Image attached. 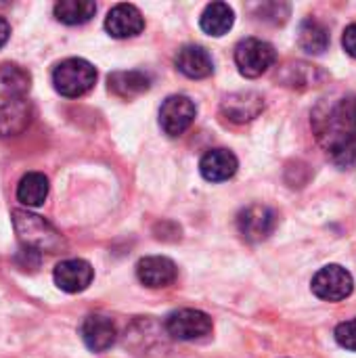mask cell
<instances>
[{"label":"cell","mask_w":356,"mask_h":358,"mask_svg":"<svg viewBox=\"0 0 356 358\" xmlns=\"http://www.w3.org/2000/svg\"><path fill=\"white\" fill-rule=\"evenodd\" d=\"M13 224L17 231L19 241L31 252H48L55 254L65 248L63 237L40 216L29 214L25 210L13 212Z\"/></svg>","instance_id":"cell-1"},{"label":"cell","mask_w":356,"mask_h":358,"mask_svg":"<svg viewBox=\"0 0 356 358\" xmlns=\"http://www.w3.org/2000/svg\"><path fill=\"white\" fill-rule=\"evenodd\" d=\"M94 82H97V69L92 67V63L84 59H76V57L65 59L52 71L55 90L67 99H78L86 94L94 86Z\"/></svg>","instance_id":"cell-2"},{"label":"cell","mask_w":356,"mask_h":358,"mask_svg":"<svg viewBox=\"0 0 356 358\" xmlns=\"http://www.w3.org/2000/svg\"><path fill=\"white\" fill-rule=\"evenodd\" d=\"M275 48L260 38H245L235 48V63L245 78H260L275 63Z\"/></svg>","instance_id":"cell-3"},{"label":"cell","mask_w":356,"mask_h":358,"mask_svg":"<svg viewBox=\"0 0 356 358\" xmlns=\"http://www.w3.org/2000/svg\"><path fill=\"white\" fill-rule=\"evenodd\" d=\"M353 289H355L353 275L338 264L323 266L313 277V294L325 302H342L353 294Z\"/></svg>","instance_id":"cell-4"},{"label":"cell","mask_w":356,"mask_h":358,"mask_svg":"<svg viewBox=\"0 0 356 358\" xmlns=\"http://www.w3.org/2000/svg\"><path fill=\"white\" fill-rule=\"evenodd\" d=\"M197 107L185 94H172L164 101L159 109V124L168 136H180L195 122Z\"/></svg>","instance_id":"cell-5"},{"label":"cell","mask_w":356,"mask_h":358,"mask_svg":"<svg viewBox=\"0 0 356 358\" xmlns=\"http://www.w3.org/2000/svg\"><path fill=\"white\" fill-rule=\"evenodd\" d=\"M166 329L174 340L191 342V340H199L212 331V319L201 310L183 308V310H176L168 317Z\"/></svg>","instance_id":"cell-6"},{"label":"cell","mask_w":356,"mask_h":358,"mask_svg":"<svg viewBox=\"0 0 356 358\" xmlns=\"http://www.w3.org/2000/svg\"><path fill=\"white\" fill-rule=\"evenodd\" d=\"M239 233L245 241H262L277 227V214L266 206H250L237 218Z\"/></svg>","instance_id":"cell-7"},{"label":"cell","mask_w":356,"mask_h":358,"mask_svg":"<svg viewBox=\"0 0 356 358\" xmlns=\"http://www.w3.org/2000/svg\"><path fill=\"white\" fill-rule=\"evenodd\" d=\"M136 275H138V281L143 285H147L151 289H162V287H170L176 281L178 268L170 258L147 256V258L138 260Z\"/></svg>","instance_id":"cell-8"},{"label":"cell","mask_w":356,"mask_h":358,"mask_svg":"<svg viewBox=\"0 0 356 358\" xmlns=\"http://www.w3.org/2000/svg\"><path fill=\"white\" fill-rule=\"evenodd\" d=\"M52 277H55V283L59 289H63L67 294H78V292H84L92 283L94 271L86 260L73 258V260L59 262L55 266Z\"/></svg>","instance_id":"cell-9"},{"label":"cell","mask_w":356,"mask_h":358,"mask_svg":"<svg viewBox=\"0 0 356 358\" xmlns=\"http://www.w3.org/2000/svg\"><path fill=\"white\" fill-rule=\"evenodd\" d=\"M145 27V19L141 15V10L134 4H115L107 19H105V29L113 36V38H132L138 36Z\"/></svg>","instance_id":"cell-10"},{"label":"cell","mask_w":356,"mask_h":358,"mask_svg":"<svg viewBox=\"0 0 356 358\" xmlns=\"http://www.w3.org/2000/svg\"><path fill=\"white\" fill-rule=\"evenodd\" d=\"M82 340L86 344L88 350L92 352H105L113 346L115 342V325L111 319L103 317V315H90L86 317V321L82 323Z\"/></svg>","instance_id":"cell-11"},{"label":"cell","mask_w":356,"mask_h":358,"mask_svg":"<svg viewBox=\"0 0 356 358\" xmlns=\"http://www.w3.org/2000/svg\"><path fill=\"white\" fill-rule=\"evenodd\" d=\"M264 109V99L258 92H235L229 94L222 101V113L235 122V124H245L254 117H258Z\"/></svg>","instance_id":"cell-12"},{"label":"cell","mask_w":356,"mask_h":358,"mask_svg":"<svg viewBox=\"0 0 356 358\" xmlns=\"http://www.w3.org/2000/svg\"><path fill=\"white\" fill-rule=\"evenodd\" d=\"M237 166H239L237 157L229 149H212L199 162L201 176L210 182H225L233 178L237 172Z\"/></svg>","instance_id":"cell-13"},{"label":"cell","mask_w":356,"mask_h":358,"mask_svg":"<svg viewBox=\"0 0 356 358\" xmlns=\"http://www.w3.org/2000/svg\"><path fill=\"white\" fill-rule=\"evenodd\" d=\"M174 63H176L178 71H183L187 78H193V80L208 78L214 71V61H212L210 52L201 46H195V44L183 46L176 52Z\"/></svg>","instance_id":"cell-14"},{"label":"cell","mask_w":356,"mask_h":358,"mask_svg":"<svg viewBox=\"0 0 356 358\" xmlns=\"http://www.w3.org/2000/svg\"><path fill=\"white\" fill-rule=\"evenodd\" d=\"M31 122V107L25 99H10L0 105V136L21 134Z\"/></svg>","instance_id":"cell-15"},{"label":"cell","mask_w":356,"mask_h":358,"mask_svg":"<svg viewBox=\"0 0 356 358\" xmlns=\"http://www.w3.org/2000/svg\"><path fill=\"white\" fill-rule=\"evenodd\" d=\"M107 82H109V90L120 99H134L147 92L151 86V78L145 71H136V69L113 71Z\"/></svg>","instance_id":"cell-16"},{"label":"cell","mask_w":356,"mask_h":358,"mask_svg":"<svg viewBox=\"0 0 356 358\" xmlns=\"http://www.w3.org/2000/svg\"><path fill=\"white\" fill-rule=\"evenodd\" d=\"M235 21V13L227 2H212L201 15V29L210 36H225Z\"/></svg>","instance_id":"cell-17"},{"label":"cell","mask_w":356,"mask_h":358,"mask_svg":"<svg viewBox=\"0 0 356 358\" xmlns=\"http://www.w3.org/2000/svg\"><path fill=\"white\" fill-rule=\"evenodd\" d=\"M298 44L311 55H321L329 46V31L317 19H304L298 29Z\"/></svg>","instance_id":"cell-18"},{"label":"cell","mask_w":356,"mask_h":358,"mask_svg":"<svg viewBox=\"0 0 356 358\" xmlns=\"http://www.w3.org/2000/svg\"><path fill=\"white\" fill-rule=\"evenodd\" d=\"M48 195V178L40 172H27L17 187V199L27 208H38Z\"/></svg>","instance_id":"cell-19"},{"label":"cell","mask_w":356,"mask_h":358,"mask_svg":"<svg viewBox=\"0 0 356 358\" xmlns=\"http://www.w3.org/2000/svg\"><path fill=\"white\" fill-rule=\"evenodd\" d=\"M29 90V73L21 69L19 65H2L0 67V94L10 99H23V94Z\"/></svg>","instance_id":"cell-20"},{"label":"cell","mask_w":356,"mask_h":358,"mask_svg":"<svg viewBox=\"0 0 356 358\" xmlns=\"http://www.w3.org/2000/svg\"><path fill=\"white\" fill-rule=\"evenodd\" d=\"M97 4L92 0H61L55 4V17L65 25H80L94 17Z\"/></svg>","instance_id":"cell-21"},{"label":"cell","mask_w":356,"mask_h":358,"mask_svg":"<svg viewBox=\"0 0 356 358\" xmlns=\"http://www.w3.org/2000/svg\"><path fill=\"white\" fill-rule=\"evenodd\" d=\"M325 151L332 164H336L338 168H353L356 166V134L327 145Z\"/></svg>","instance_id":"cell-22"},{"label":"cell","mask_w":356,"mask_h":358,"mask_svg":"<svg viewBox=\"0 0 356 358\" xmlns=\"http://www.w3.org/2000/svg\"><path fill=\"white\" fill-rule=\"evenodd\" d=\"M336 342L342 348L356 352V319L344 321L336 327Z\"/></svg>","instance_id":"cell-23"},{"label":"cell","mask_w":356,"mask_h":358,"mask_svg":"<svg viewBox=\"0 0 356 358\" xmlns=\"http://www.w3.org/2000/svg\"><path fill=\"white\" fill-rule=\"evenodd\" d=\"M342 44H344L346 52L356 59V23L346 27V31H344V36H342Z\"/></svg>","instance_id":"cell-24"},{"label":"cell","mask_w":356,"mask_h":358,"mask_svg":"<svg viewBox=\"0 0 356 358\" xmlns=\"http://www.w3.org/2000/svg\"><path fill=\"white\" fill-rule=\"evenodd\" d=\"M8 36H10V25L6 23V19H2V17H0V48L6 44Z\"/></svg>","instance_id":"cell-25"}]
</instances>
